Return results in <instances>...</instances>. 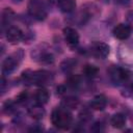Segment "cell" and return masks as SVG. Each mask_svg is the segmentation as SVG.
I'll return each instance as SVG.
<instances>
[{"label":"cell","mask_w":133,"mask_h":133,"mask_svg":"<svg viewBox=\"0 0 133 133\" xmlns=\"http://www.w3.org/2000/svg\"><path fill=\"white\" fill-rule=\"evenodd\" d=\"M108 73L111 81L115 85L122 86L124 91H128L130 94L133 92V73L131 71L125 68L112 65Z\"/></svg>","instance_id":"1"},{"label":"cell","mask_w":133,"mask_h":133,"mask_svg":"<svg viewBox=\"0 0 133 133\" xmlns=\"http://www.w3.org/2000/svg\"><path fill=\"white\" fill-rule=\"evenodd\" d=\"M21 78L25 84H33L39 87L49 85L53 81L52 73L46 70H39V71H34V72L30 70H26L25 72L22 73Z\"/></svg>","instance_id":"2"},{"label":"cell","mask_w":133,"mask_h":133,"mask_svg":"<svg viewBox=\"0 0 133 133\" xmlns=\"http://www.w3.org/2000/svg\"><path fill=\"white\" fill-rule=\"evenodd\" d=\"M51 123L60 130H66L72 126L73 115L71 111L62 106L56 107L51 113Z\"/></svg>","instance_id":"3"},{"label":"cell","mask_w":133,"mask_h":133,"mask_svg":"<svg viewBox=\"0 0 133 133\" xmlns=\"http://www.w3.org/2000/svg\"><path fill=\"white\" fill-rule=\"evenodd\" d=\"M24 57V53L22 49H19L15 51L14 53L9 54L3 61H2V75L6 76L11 74L15 70L18 69L19 64L21 63L22 59Z\"/></svg>","instance_id":"4"},{"label":"cell","mask_w":133,"mask_h":133,"mask_svg":"<svg viewBox=\"0 0 133 133\" xmlns=\"http://www.w3.org/2000/svg\"><path fill=\"white\" fill-rule=\"evenodd\" d=\"M27 10L29 16L36 21H44L48 16L47 5L44 0H29Z\"/></svg>","instance_id":"5"},{"label":"cell","mask_w":133,"mask_h":133,"mask_svg":"<svg viewBox=\"0 0 133 133\" xmlns=\"http://www.w3.org/2000/svg\"><path fill=\"white\" fill-rule=\"evenodd\" d=\"M99 12H100V9L96 4L86 3L81 7L80 11L78 12V16L76 17V20L80 25H82V24H85L86 22H88L94 17L98 16Z\"/></svg>","instance_id":"6"},{"label":"cell","mask_w":133,"mask_h":133,"mask_svg":"<svg viewBox=\"0 0 133 133\" xmlns=\"http://www.w3.org/2000/svg\"><path fill=\"white\" fill-rule=\"evenodd\" d=\"M32 59L36 60L42 64H51L54 62V55L49 50V48H45V46H37L31 52Z\"/></svg>","instance_id":"7"},{"label":"cell","mask_w":133,"mask_h":133,"mask_svg":"<svg viewBox=\"0 0 133 133\" xmlns=\"http://www.w3.org/2000/svg\"><path fill=\"white\" fill-rule=\"evenodd\" d=\"M88 52L91 56L98 59H104L108 56L110 52V48L107 44L103 42H92L89 45Z\"/></svg>","instance_id":"8"},{"label":"cell","mask_w":133,"mask_h":133,"mask_svg":"<svg viewBox=\"0 0 133 133\" xmlns=\"http://www.w3.org/2000/svg\"><path fill=\"white\" fill-rule=\"evenodd\" d=\"M118 57L127 65H133V43H124L118 48Z\"/></svg>","instance_id":"9"},{"label":"cell","mask_w":133,"mask_h":133,"mask_svg":"<svg viewBox=\"0 0 133 133\" xmlns=\"http://www.w3.org/2000/svg\"><path fill=\"white\" fill-rule=\"evenodd\" d=\"M6 39L8 43L15 45L24 39V32L17 26H9L6 29Z\"/></svg>","instance_id":"10"},{"label":"cell","mask_w":133,"mask_h":133,"mask_svg":"<svg viewBox=\"0 0 133 133\" xmlns=\"http://www.w3.org/2000/svg\"><path fill=\"white\" fill-rule=\"evenodd\" d=\"M131 31H132V29L127 23L126 24L119 23L113 28L112 33H113V36L115 38H117L119 41H126L131 35Z\"/></svg>","instance_id":"11"},{"label":"cell","mask_w":133,"mask_h":133,"mask_svg":"<svg viewBox=\"0 0 133 133\" xmlns=\"http://www.w3.org/2000/svg\"><path fill=\"white\" fill-rule=\"evenodd\" d=\"M62 33H63L64 41L66 42V44L69 46L75 47V46L78 45V43H79V34H78V32H77V30L75 28L66 26V27L63 28Z\"/></svg>","instance_id":"12"},{"label":"cell","mask_w":133,"mask_h":133,"mask_svg":"<svg viewBox=\"0 0 133 133\" xmlns=\"http://www.w3.org/2000/svg\"><path fill=\"white\" fill-rule=\"evenodd\" d=\"M89 106L94 110L102 111L107 106V98L104 95H97L92 98V100L89 103Z\"/></svg>","instance_id":"13"},{"label":"cell","mask_w":133,"mask_h":133,"mask_svg":"<svg viewBox=\"0 0 133 133\" xmlns=\"http://www.w3.org/2000/svg\"><path fill=\"white\" fill-rule=\"evenodd\" d=\"M56 5L63 14H72L76 8V0H56Z\"/></svg>","instance_id":"14"},{"label":"cell","mask_w":133,"mask_h":133,"mask_svg":"<svg viewBox=\"0 0 133 133\" xmlns=\"http://www.w3.org/2000/svg\"><path fill=\"white\" fill-rule=\"evenodd\" d=\"M28 114H29L32 118L38 121V119H42V118L45 116L46 111H45L43 105H41V104H38V103H35V104L31 105V106L28 108Z\"/></svg>","instance_id":"15"},{"label":"cell","mask_w":133,"mask_h":133,"mask_svg":"<svg viewBox=\"0 0 133 133\" xmlns=\"http://www.w3.org/2000/svg\"><path fill=\"white\" fill-rule=\"evenodd\" d=\"M49 98H50L49 91L43 86L37 88L36 91L34 92V101H35V103H38L41 105L46 104L49 101Z\"/></svg>","instance_id":"16"},{"label":"cell","mask_w":133,"mask_h":133,"mask_svg":"<svg viewBox=\"0 0 133 133\" xmlns=\"http://www.w3.org/2000/svg\"><path fill=\"white\" fill-rule=\"evenodd\" d=\"M61 106L69 110H74L79 106V99L76 97H73V96L65 97L61 101Z\"/></svg>","instance_id":"17"},{"label":"cell","mask_w":133,"mask_h":133,"mask_svg":"<svg viewBox=\"0 0 133 133\" xmlns=\"http://www.w3.org/2000/svg\"><path fill=\"white\" fill-rule=\"evenodd\" d=\"M110 124L113 128L121 129L125 126L126 124V116L123 113H115L111 116L110 118Z\"/></svg>","instance_id":"18"},{"label":"cell","mask_w":133,"mask_h":133,"mask_svg":"<svg viewBox=\"0 0 133 133\" xmlns=\"http://www.w3.org/2000/svg\"><path fill=\"white\" fill-rule=\"evenodd\" d=\"M76 63H77V61L75 60V59H73V58H66V59H64L61 63H60V69H61V71L62 72H64L65 74H69V73H71L75 68H76Z\"/></svg>","instance_id":"19"},{"label":"cell","mask_w":133,"mask_h":133,"mask_svg":"<svg viewBox=\"0 0 133 133\" xmlns=\"http://www.w3.org/2000/svg\"><path fill=\"white\" fill-rule=\"evenodd\" d=\"M15 17H16V15H15V12H14L12 9H10V8H5V9L2 11V27L4 28L5 26L9 25L10 22L15 19Z\"/></svg>","instance_id":"20"},{"label":"cell","mask_w":133,"mask_h":133,"mask_svg":"<svg viewBox=\"0 0 133 133\" xmlns=\"http://www.w3.org/2000/svg\"><path fill=\"white\" fill-rule=\"evenodd\" d=\"M82 73H83V75H84L86 78L91 79V78H95V77L98 75L99 69H98L96 65H94V64H86V65L83 66Z\"/></svg>","instance_id":"21"},{"label":"cell","mask_w":133,"mask_h":133,"mask_svg":"<svg viewBox=\"0 0 133 133\" xmlns=\"http://www.w3.org/2000/svg\"><path fill=\"white\" fill-rule=\"evenodd\" d=\"M81 84V77L79 75H71L66 80V85L71 88H77Z\"/></svg>","instance_id":"22"},{"label":"cell","mask_w":133,"mask_h":133,"mask_svg":"<svg viewBox=\"0 0 133 133\" xmlns=\"http://www.w3.org/2000/svg\"><path fill=\"white\" fill-rule=\"evenodd\" d=\"M91 117H92V114H91L90 110H88V109H83V110H81L80 113H79V119L81 121L82 124L90 122Z\"/></svg>","instance_id":"23"},{"label":"cell","mask_w":133,"mask_h":133,"mask_svg":"<svg viewBox=\"0 0 133 133\" xmlns=\"http://www.w3.org/2000/svg\"><path fill=\"white\" fill-rule=\"evenodd\" d=\"M16 103H17V102H14V101H11V100L6 101V102L3 104V111H4L5 113H11V112H14V111L16 110V109H15Z\"/></svg>","instance_id":"24"},{"label":"cell","mask_w":133,"mask_h":133,"mask_svg":"<svg viewBox=\"0 0 133 133\" xmlns=\"http://www.w3.org/2000/svg\"><path fill=\"white\" fill-rule=\"evenodd\" d=\"M27 100H28V92H27L26 90L20 92V94L17 96V98H16V102L19 103V104H23V103H25Z\"/></svg>","instance_id":"25"},{"label":"cell","mask_w":133,"mask_h":133,"mask_svg":"<svg viewBox=\"0 0 133 133\" xmlns=\"http://www.w3.org/2000/svg\"><path fill=\"white\" fill-rule=\"evenodd\" d=\"M126 21H127V24L131 27V29H133V9L127 12V15H126Z\"/></svg>","instance_id":"26"},{"label":"cell","mask_w":133,"mask_h":133,"mask_svg":"<svg viewBox=\"0 0 133 133\" xmlns=\"http://www.w3.org/2000/svg\"><path fill=\"white\" fill-rule=\"evenodd\" d=\"M113 2L121 6H130L132 5L133 0H113Z\"/></svg>","instance_id":"27"},{"label":"cell","mask_w":133,"mask_h":133,"mask_svg":"<svg viewBox=\"0 0 133 133\" xmlns=\"http://www.w3.org/2000/svg\"><path fill=\"white\" fill-rule=\"evenodd\" d=\"M91 130H94V131H102L103 130V124L102 123H95L92 128H91Z\"/></svg>","instance_id":"28"},{"label":"cell","mask_w":133,"mask_h":133,"mask_svg":"<svg viewBox=\"0 0 133 133\" xmlns=\"http://www.w3.org/2000/svg\"><path fill=\"white\" fill-rule=\"evenodd\" d=\"M12 2H15V3H20V2H22L23 0H11Z\"/></svg>","instance_id":"29"},{"label":"cell","mask_w":133,"mask_h":133,"mask_svg":"<svg viewBox=\"0 0 133 133\" xmlns=\"http://www.w3.org/2000/svg\"><path fill=\"white\" fill-rule=\"evenodd\" d=\"M99 1H101V2H103V3H108V2H109V0H99Z\"/></svg>","instance_id":"30"}]
</instances>
